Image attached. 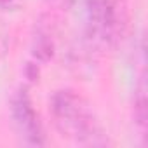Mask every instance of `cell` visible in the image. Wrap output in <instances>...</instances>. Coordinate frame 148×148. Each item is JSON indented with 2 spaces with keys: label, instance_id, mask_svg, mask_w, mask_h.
Masks as SVG:
<instances>
[{
  "label": "cell",
  "instance_id": "6da1fadb",
  "mask_svg": "<svg viewBox=\"0 0 148 148\" xmlns=\"http://www.w3.org/2000/svg\"><path fill=\"white\" fill-rule=\"evenodd\" d=\"M51 115L61 136L84 146L110 145L91 103L73 89H59L51 98Z\"/></svg>",
  "mask_w": 148,
  "mask_h": 148
},
{
  "label": "cell",
  "instance_id": "7a4b0ae2",
  "mask_svg": "<svg viewBox=\"0 0 148 148\" xmlns=\"http://www.w3.org/2000/svg\"><path fill=\"white\" fill-rule=\"evenodd\" d=\"M11 119H12L14 131L23 145L28 146L45 145V134L40 117L25 87L18 89L11 98Z\"/></svg>",
  "mask_w": 148,
  "mask_h": 148
},
{
  "label": "cell",
  "instance_id": "3957f363",
  "mask_svg": "<svg viewBox=\"0 0 148 148\" xmlns=\"http://www.w3.org/2000/svg\"><path fill=\"white\" fill-rule=\"evenodd\" d=\"M19 0H0V9H12Z\"/></svg>",
  "mask_w": 148,
  "mask_h": 148
}]
</instances>
